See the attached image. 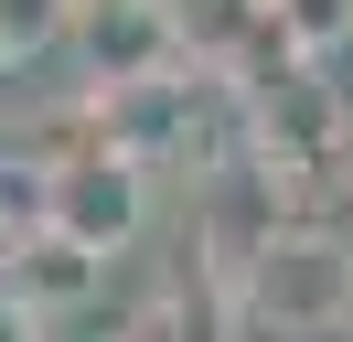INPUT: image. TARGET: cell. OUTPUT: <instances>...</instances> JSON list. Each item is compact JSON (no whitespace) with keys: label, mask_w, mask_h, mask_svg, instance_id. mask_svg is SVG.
Segmentation results:
<instances>
[{"label":"cell","mask_w":353,"mask_h":342,"mask_svg":"<svg viewBox=\"0 0 353 342\" xmlns=\"http://www.w3.org/2000/svg\"><path fill=\"white\" fill-rule=\"evenodd\" d=\"M0 342H43V310H22V299H0Z\"/></svg>","instance_id":"obj_7"},{"label":"cell","mask_w":353,"mask_h":342,"mask_svg":"<svg viewBox=\"0 0 353 342\" xmlns=\"http://www.w3.org/2000/svg\"><path fill=\"white\" fill-rule=\"evenodd\" d=\"M343 342H353V321H343Z\"/></svg>","instance_id":"obj_8"},{"label":"cell","mask_w":353,"mask_h":342,"mask_svg":"<svg viewBox=\"0 0 353 342\" xmlns=\"http://www.w3.org/2000/svg\"><path fill=\"white\" fill-rule=\"evenodd\" d=\"M332 182L353 192V97H343V118H332Z\"/></svg>","instance_id":"obj_6"},{"label":"cell","mask_w":353,"mask_h":342,"mask_svg":"<svg viewBox=\"0 0 353 342\" xmlns=\"http://www.w3.org/2000/svg\"><path fill=\"white\" fill-rule=\"evenodd\" d=\"M43 225L75 235L86 256H129L139 225H150V161L118 150V139H86L75 161L43 171Z\"/></svg>","instance_id":"obj_2"},{"label":"cell","mask_w":353,"mask_h":342,"mask_svg":"<svg viewBox=\"0 0 353 342\" xmlns=\"http://www.w3.org/2000/svg\"><path fill=\"white\" fill-rule=\"evenodd\" d=\"M236 299H246V332H279V342H343V321H353V235L300 225V214H289V225L236 268Z\"/></svg>","instance_id":"obj_1"},{"label":"cell","mask_w":353,"mask_h":342,"mask_svg":"<svg viewBox=\"0 0 353 342\" xmlns=\"http://www.w3.org/2000/svg\"><path fill=\"white\" fill-rule=\"evenodd\" d=\"M86 0H0V64H43L54 43H75Z\"/></svg>","instance_id":"obj_5"},{"label":"cell","mask_w":353,"mask_h":342,"mask_svg":"<svg viewBox=\"0 0 353 342\" xmlns=\"http://www.w3.org/2000/svg\"><path fill=\"white\" fill-rule=\"evenodd\" d=\"M161 11H172L182 64H203V75H236L268 43V0H161Z\"/></svg>","instance_id":"obj_3"},{"label":"cell","mask_w":353,"mask_h":342,"mask_svg":"<svg viewBox=\"0 0 353 342\" xmlns=\"http://www.w3.org/2000/svg\"><path fill=\"white\" fill-rule=\"evenodd\" d=\"M268 43L279 64H332L353 43V0H268Z\"/></svg>","instance_id":"obj_4"}]
</instances>
